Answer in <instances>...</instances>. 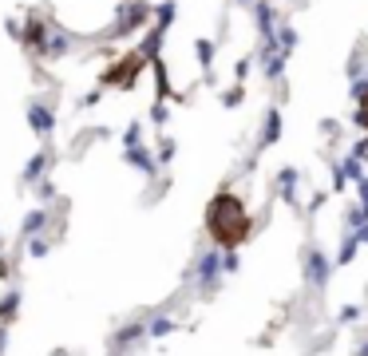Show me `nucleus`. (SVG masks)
I'll return each mask as SVG.
<instances>
[{"label": "nucleus", "instance_id": "obj_1", "mask_svg": "<svg viewBox=\"0 0 368 356\" xmlns=\"http://www.w3.org/2000/svg\"><path fill=\"white\" fill-rule=\"evenodd\" d=\"M206 230L222 249L242 246L249 237V214H246V206H242V198L230 194V190L214 194V202L206 206Z\"/></svg>", "mask_w": 368, "mask_h": 356}, {"label": "nucleus", "instance_id": "obj_2", "mask_svg": "<svg viewBox=\"0 0 368 356\" xmlns=\"http://www.w3.org/2000/svg\"><path fill=\"white\" fill-rule=\"evenodd\" d=\"M357 123L360 127H368V88L360 91V107H357Z\"/></svg>", "mask_w": 368, "mask_h": 356}]
</instances>
